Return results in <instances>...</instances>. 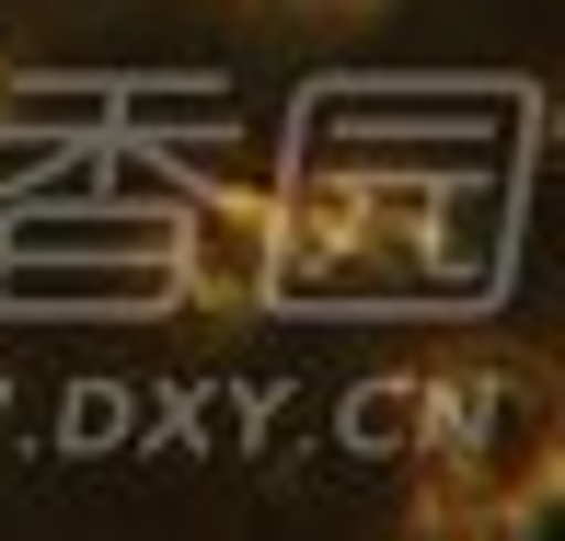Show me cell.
Returning a JSON list of instances; mask_svg holds the SVG:
<instances>
[{"label": "cell", "instance_id": "obj_1", "mask_svg": "<svg viewBox=\"0 0 565 541\" xmlns=\"http://www.w3.org/2000/svg\"><path fill=\"white\" fill-rule=\"evenodd\" d=\"M416 496L427 541L543 530L565 496V380L543 346H439L416 369Z\"/></svg>", "mask_w": 565, "mask_h": 541}, {"label": "cell", "instance_id": "obj_3", "mask_svg": "<svg viewBox=\"0 0 565 541\" xmlns=\"http://www.w3.org/2000/svg\"><path fill=\"white\" fill-rule=\"evenodd\" d=\"M243 12H266V23H370L381 0H243Z\"/></svg>", "mask_w": 565, "mask_h": 541}, {"label": "cell", "instance_id": "obj_2", "mask_svg": "<svg viewBox=\"0 0 565 541\" xmlns=\"http://www.w3.org/2000/svg\"><path fill=\"white\" fill-rule=\"evenodd\" d=\"M277 277H289L277 196H254V185H196L185 219H173V300H196V312H266Z\"/></svg>", "mask_w": 565, "mask_h": 541}]
</instances>
